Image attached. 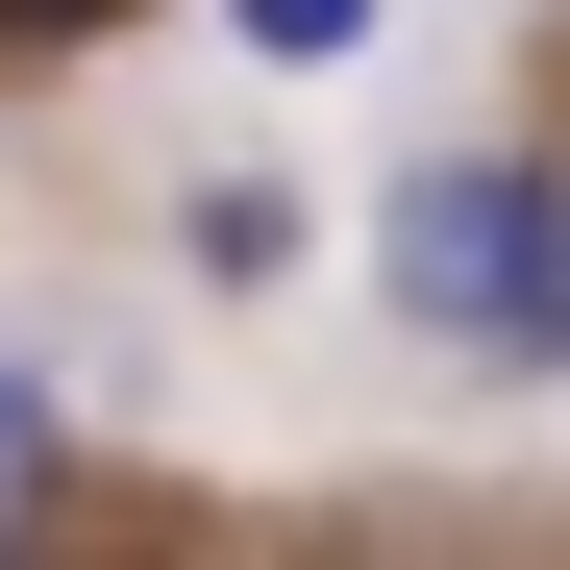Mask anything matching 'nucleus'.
I'll return each mask as SVG.
<instances>
[{
  "mask_svg": "<svg viewBox=\"0 0 570 570\" xmlns=\"http://www.w3.org/2000/svg\"><path fill=\"white\" fill-rule=\"evenodd\" d=\"M397 323L422 347H471V372H570V174L546 149H446V174H397Z\"/></svg>",
  "mask_w": 570,
  "mask_h": 570,
  "instance_id": "obj_1",
  "label": "nucleus"
},
{
  "mask_svg": "<svg viewBox=\"0 0 570 570\" xmlns=\"http://www.w3.org/2000/svg\"><path fill=\"white\" fill-rule=\"evenodd\" d=\"M174 224H199V273H224V298H248V273H298V199H273V174H199Z\"/></svg>",
  "mask_w": 570,
  "mask_h": 570,
  "instance_id": "obj_2",
  "label": "nucleus"
},
{
  "mask_svg": "<svg viewBox=\"0 0 570 570\" xmlns=\"http://www.w3.org/2000/svg\"><path fill=\"white\" fill-rule=\"evenodd\" d=\"M50 497H75V446H50V372H0V546H26Z\"/></svg>",
  "mask_w": 570,
  "mask_h": 570,
  "instance_id": "obj_3",
  "label": "nucleus"
},
{
  "mask_svg": "<svg viewBox=\"0 0 570 570\" xmlns=\"http://www.w3.org/2000/svg\"><path fill=\"white\" fill-rule=\"evenodd\" d=\"M224 50H273V75H347V50H372V0H224Z\"/></svg>",
  "mask_w": 570,
  "mask_h": 570,
  "instance_id": "obj_4",
  "label": "nucleus"
},
{
  "mask_svg": "<svg viewBox=\"0 0 570 570\" xmlns=\"http://www.w3.org/2000/svg\"><path fill=\"white\" fill-rule=\"evenodd\" d=\"M75 26H100V0H0V50H75Z\"/></svg>",
  "mask_w": 570,
  "mask_h": 570,
  "instance_id": "obj_5",
  "label": "nucleus"
}]
</instances>
